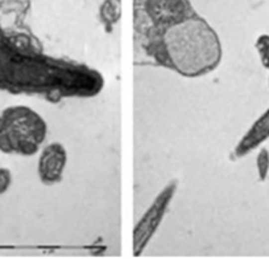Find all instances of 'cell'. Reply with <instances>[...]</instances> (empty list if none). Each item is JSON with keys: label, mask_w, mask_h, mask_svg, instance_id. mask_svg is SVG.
I'll use <instances>...</instances> for the list:
<instances>
[{"label": "cell", "mask_w": 269, "mask_h": 270, "mask_svg": "<svg viewBox=\"0 0 269 270\" xmlns=\"http://www.w3.org/2000/svg\"><path fill=\"white\" fill-rule=\"evenodd\" d=\"M133 44L136 61L199 78L222 62L219 34L189 0H135Z\"/></svg>", "instance_id": "obj_1"}, {"label": "cell", "mask_w": 269, "mask_h": 270, "mask_svg": "<svg viewBox=\"0 0 269 270\" xmlns=\"http://www.w3.org/2000/svg\"><path fill=\"white\" fill-rule=\"evenodd\" d=\"M104 78L76 61L46 56L24 20L11 19L0 9V91L38 95L50 101L90 98L99 94Z\"/></svg>", "instance_id": "obj_2"}, {"label": "cell", "mask_w": 269, "mask_h": 270, "mask_svg": "<svg viewBox=\"0 0 269 270\" xmlns=\"http://www.w3.org/2000/svg\"><path fill=\"white\" fill-rule=\"evenodd\" d=\"M48 135L44 117L28 105H11L0 112V152L33 156Z\"/></svg>", "instance_id": "obj_3"}, {"label": "cell", "mask_w": 269, "mask_h": 270, "mask_svg": "<svg viewBox=\"0 0 269 270\" xmlns=\"http://www.w3.org/2000/svg\"><path fill=\"white\" fill-rule=\"evenodd\" d=\"M177 187H179L177 180H172L169 183L165 184L163 190L159 192V195L153 199L145 214L137 221L136 227L133 229V256L139 257L143 255L145 248L148 247L165 218V214L173 200Z\"/></svg>", "instance_id": "obj_4"}, {"label": "cell", "mask_w": 269, "mask_h": 270, "mask_svg": "<svg viewBox=\"0 0 269 270\" xmlns=\"http://www.w3.org/2000/svg\"><path fill=\"white\" fill-rule=\"evenodd\" d=\"M68 152L61 143H50L42 148L38 158V178L45 186H54L64 178Z\"/></svg>", "instance_id": "obj_5"}, {"label": "cell", "mask_w": 269, "mask_h": 270, "mask_svg": "<svg viewBox=\"0 0 269 270\" xmlns=\"http://www.w3.org/2000/svg\"><path fill=\"white\" fill-rule=\"evenodd\" d=\"M99 17L106 32L111 33L120 19V0H104L99 9Z\"/></svg>", "instance_id": "obj_6"}, {"label": "cell", "mask_w": 269, "mask_h": 270, "mask_svg": "<svg viewBox=\"0 0 269 270\" xmlns=\"http://www.w3.org/2000/svg\"><path fill=\"white\" fill-rule=\"evenodd\" d=\"M255 48H256V52H258L262 65L267 70H269V34H260L256 38Z\"/></svg>", "instance_id": "obj_7"}, {"label": "cell", "mask_w": 269, "mask_h": 270, "mask_svg": "<svg viewBox=\"0 0 269 270\" xmlns=\"http://www.w3.org/2000/svg\"><path fill=\"white\" fill-rule=\"evenodd\" d=\"M256 169H258L259 180L264 182L269 173V150L267 148H262L259 150L258 157H256Z\"/></svg>", "instance_id": "obj_8"}, {"label": "cell", "mask_w": 269, "mask_h": 270, "mask_svg": "<svg viewBox=\"0 0 269 270\" xmlns=\"http://www.w3.org/2000/svg\"><path fill=\"white\" fill-rule=\"evenodd\" d=\"M12 184V173L7 168H0V195L8 191Z\"/></svg>", "instance_id": "obj_9"}, {"label": "cell", "mask_w": 269, "mask_h": 270, "mask_svg": "<svg viewBox=\"0 0 269 270\" xmlns=\"http://www.w3.org/2000/svg\"><path fill=\"white\" fill-rule=\"evenodd\" d=\"M268 85H269V78H268Z\"/></svg>", "instance_id": "obj_10"}]
</instances>
